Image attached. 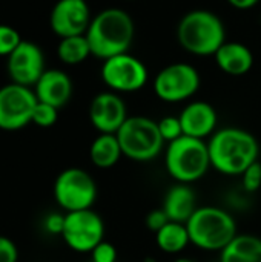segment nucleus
<instances>
[{
	"instance_id": "nucleus-1",
	"label": "nucleus",
	"mask_w": 261,
	"mask_h": 262,
	"mask_svg": "<svg viewBox=\"0 0 261 262\" xmlns=\"http://www.w3.org/2000/svg\"><path fill=\"white\" fill-rule=\"evenodd\" d=\"M211 166L225 175H242L258 161L260 146L255 137L240 127H223L208 141Z\"/></svg>"
},
{
	"instance_id": "nucleus-2",
	"label": "nucleus",
	"mask_w": 261,
	"mask_h": 262,
	"mask_svg": "<svg viewBox=\"0 0 261 262\" xmlns=\"http://www.w3.org/2000/svg\"><path fill=\"white\" fill-rule=\"evenodd\" d=\"M135 34L134 20L120 8H106L97 14L86 31L91 54L108 60L114 55L128 52Z\"/></svg>"
},
{
	"instance_id": "nucleus-3",
	"label": "nucleus",
	"mask_w": 261,
	"mask_h": 262,
	"mask_svg": "<svg viewBox=\"0 0 261 262\" xmlns=\"http://www.w3.org/2000/svg\"><path fill=\"white\" fill-rule=\"evenodd\" d=\"M177 38L182 48L194 55H214L226 41L225 25L208 9H194L178 23Z\"/></svg>"
},
{
	"instance_id": "nucleus-4",
	"label": "nucleus",
	"mask_w": 261,
	"mask_h": 262,
	"mask_svg": "<svg viewBox=\"0 0 261 262\" xmlns=\"http://www.w3.org/2000/svg\"><path fill=\"white\" fill-rule=\"evenodd\" d=\"M189 239L202 250H223L238 233L231 213L220 207H198L186 223Z\"/></svg>"
},
{
	"instance_id": "nucleus-5",
	"label": "nucleus",
	"mask_w": 261,
	"mask_h": 262,
	"mask_svg": "<svg viewBox=\"0 0 261 262\" xmlns=\"http://www.w3.org/2000/svg\"><path fill=\"white\" fill-rule=\"evenodd\" d=\"M165 166L168 173L178 183L191 184L198 181L211 167L208 143L188 135L168 143Z\"/></svg>"
},
{
	"instance_id": "nucleus-6",
	"label": "nucleus",
	"mask_w": 261,
	"mask_h": 262,
	"mask_svg": "<svg viewBox=\"0 0 261 262\" xmlns=\"http://www.w3.org/2000/svg\"><path fill=\"white\" fill-rule=\"evenodd\" d=\"M125 157L134 161H151L163 149V138L157 121L148 117H128L115 134Z\"/></svg>"
},
{
	"instance_id": "nucleus-7",
	"label": "nucleus",
	"mask_w": 261,
	"mask_h": 262,
	"mask_svg": "<svg viewBox=\"0 0 261 262\" xmlns=\"http://www.w3.org/2000/svg\"><path fill=\"white\" fill-rule=\"evenodd\" d=\"M54 198L66 213L86 210L95 203L97 184L86 170L69 167L55 178Z\"/></svg>"
},
{
	"instance_id": "nucleus-8",
	"label": "nucleus",
	"mask_w": 261,
	"mask_h": 262,
	"mask_svg": "<svg viewBox=\"0 0 261 262\" xmlns=\"http://www.w3.org/2000/svg\"><path fill=\"white\" fill-rule=\"evenodd\" d=\"M105 224L92 209L69 212L65 215L62 238L69 249L77 253H91L103 241Z\"/></svg>"
},
{
	"instance_id": "nucleus-9",
	"label": "nucleus",
	"mask_w": 261,
	"mask_h": 262,
	"mask_svg": "<svg viewBox=\"0 0 261 262\" xmlns=\"http://www.w3.org/2000/svg\"><path fill=\"white\" fill-rule=\"evenodd\" d=\"M37 101L34 91L28 86L9 83L0 88V129L12 132L32 123Z\"/></svg>"
},
{
	"instance_id": "nucleus-10",
	"label": "nucleus",
	"mask_w": 261,
	"mask_h": 262,
	"mask_svg": "<svg viewBox=\"0 0 261 262\" xmlns=\"http://www.w3.org/2000/svg\"><path fill=\"white\" fill-rule=\"evenodd\" d=\"M200 89V74L188 63H174L163 68L154 80L155 95L168 103L191 98Z\"/></svg>"
},
{
	"instance_id": "nucleus-11",
	"label": "nucleus",
	"mask_w": 261,
	"mask_h": 262,
	"mask_svg": "<svg viewBox=\"0 0 261 262\" xmlns=\"http://www.w3.org/2000/svg\"><path fill=\"white\" fill-rule=\"evenodd\" d=\"M102 80L114 92H135L148 81V69L137 57L125 52L103 60Z\"/></svg>"
},
{
	"instance_id": "nucleus-12",
	"label": "nucleus",
	"mask_w": 261,
	"mask_h": 262,
	"mask_svg": "<svg viewBox=\"0 0 261 262\" xmlns=\"http://www.w3.org/2000/svg\"><path fill=\"white\" fill-rule=\"evenodd\" d=\"M8 74L11 83L22 86H35L45 69V57L42 49L28 40H22L20 45L8 55Z\"/></svg>"
},
{
	"instance_id": "nucleus-13",
	"label": "nucleus",
	"mask_w": 261,
	"mask_h": 262,
	"mask_svg": "<svg viewBox=\"0 0 261 262\" xmlns=\"http://www.w3.org/2000/svg\"><path fill=\"white\" fill-rule=\"evenodd\" d=\"M89 6L85 0H58L49 15V25L60 38L85 35L91 25Z\"/></svg>"
},
{
	"instance_id": "nucleus-14",
	"label": "nucleus",
	"mask_w": 261,
	"mask_h": 262,
	"mask_svg": "<svg viewBox=\"0 0 261 262\" xmlns=\"http://www.w3.org/2000/svg\"><path fill=\"white\" fill-rule=\"evenodd\" d=\"M126 118V104L115 92H102L91 101L89 120L100 134H117Z\"/></svg>"
},
{
	"instance_id": "nucleus-15",
	"label": "nucleus",
	"mask_w": 261,
	"mask_h": 262,
	"mask_svg": "<svg viewBox=\"0 0 261 262\" xmlns=\"http://www.w3.org/2000/svg\"><path fill=\"white\" fill-rule=\"evenodd\" d=\"M34 94L38 101L60 109L72 95V81L69 75L60 69H46L35 83Z\"/></svg>"
},
{
	"instance_id": "nucleus-16",
	"label": "nucleus",
	"mask_w": 261,
	"mask_h": 262,
	"mask_svg": "<svg viewBox=\"0 0 261 262\" xmlns=\"http://www.w3.org/2000/svg\"><path fill=\"white\" fill-rule=\"evenodd\" d=\"M183 135L205 140L212 135L217 127V112L206 101L189 103L178 115Z\"/></svg>"
},
{
	"instance_id": "nucleus-17",
	"label": "nucleus",
	"mask_w": 261,
	"mask_h": 262,
	"mask_svg": "<svg viewBox=\"0 0 261 262\" xmlns=\"http://www.w3.org/2000/svg\"><path fill=\"white\" fill-rule=\"evenodd\" d=\"M217 66L228 75L240 77L248 74L254 64V55L251 49L237 41H225L214 54Z\"/></svg>"
},
{
	"instance_id": "nucleus-18",
	"label": "nucleus",
	"mask_w": 261,
	"mask_h": 262,
	"mask_svg": "<svg viewBox=\"0 0 261 262\" xmlns=\"http://www.w3.org/2000/svg\"><path fill=\"white\" fill-rule=\"evenodd\" d=\"M162 209L166 212L171 221L186 224L192 213L198 209L194 190L189 187V184L183 183L172 186L165 196Z\"/></svg>"
},
{
	"instance_id": "nucleus-19",
	"label": "nucleus",
	"mask_w": 261,
	"mask_h": 262,
	"mask_svg": "<svg viewBox=\"0 0 261 262\" xmlns=\"http://www.w3.org/2000/svg\"><path fill=\"white\" fill-rule=\"evenodd\" d=\"M220 262H261V238L237 235L222 250Z\"/></svg>"
},
{
	"instance_id": "nucleus-20",
	"label": "nucleus",
	"mask_w": 261,
	"mask_h": 262,
	"mask_svg": "<svg viewBox=\"0 0 261 262\" xmlns=\"http://www.w3.org/2000/svg\"><path fill=\"white\" fill-rule=\"evenodd\" d=\"M123 155L115 134H100L89 147V158L98 169L114 167Z\"/></svg>"
},
{
	"instance_id": "nucleus-21",
	"label": "nucleus",
	"mask_w": 261,
	"mask_h": 262,
	"mask_svg": "<svg viewBox=\"0 0 261 262\" xmlns=\"http://www.w3.org/2000/svg\"><path fill=\"white\" fill-rule=\"evenodd\" d=\"M155 243L160 250L169 255L180 253L191 243L186 224L169 221L163 229L155 233Z\"/></svg>"
},
{
	"instance_id": "nucleus-22",
	"label": "nucleus",
	"mask_w": 261,
	"mask_h": 262,
	"mask_svg": "<svg viewBox=\"0 0 261 262\" xmlns=\"http://www.w3.org/2000/svg\"><path fill=\"white\" fill-rule=\"evenodd\" d=\"M57 55L65 64H80L92 54L86 35H72L60 38Z\"/></svg>"
},
{
	"instance_id": "nucleus-23",
	"label": "nucleus",
	"mask_w": 261,
	"mask_h": 262,
	"mask_svg": "<svg viewBox=\"0 0 261 262\" xmlns=\"http://www.w3.org/2000/svg\"><path fill=\"white\" fill-rule=\"evenodd\" d=\"M57 117H58L57 107H54L48 103L37 101L35 109L32 112V123L40 127H51L52 124H55Z\"/></svg>"
},
{
	"instance_id": "nucleus-24",
	"label": "nucleus",
	"mask_w": 261,
	"mask_h": 262,
	"mask_svg": "<svg viewBox=\"0 0 261 262\" xmlns=\"http://www.w3.org/2000/svg\"><path fill=\"white\" fill-rule=\"evenodd\" d=\"M157 124H158V130L165 143H171L183 137V127H182L178 117H174V115L163 117L160 121H157Z\"/></svg>"
},
{
	"instance_id": "nucleus-25",
	"label": "nucleus",
	"mask_w": 261,
	"mask_h": 262,
	"mask_svg": "<svg viewBox=\"0 0 261 262\" xmlns=\"http://www.w3.org/2000/svg\"><path fill=\"white\" fill-rule=\"evenodd\" d=\"M22 41L20 34L8 25H0V55L8 57Z\"/></svg>"
},
{
	"instance_id": "nucleus-26",
	"label": "nucleus",
	"mask_w": 261,
	"mask_h": 262,
	"mask_svg": "<svg viewBox=\"0 0 261 262\" xmlns=\"http://www.w3.org/2000/svg\"><path fill=\"white\" fill-rule=\"evenodd\" d=\"M242 186L246 192L255 193L261 189V163L257 161L249 166L242 175Z\"/></svg>"
},
{
	"instance_id": "nucleus-27",
	"label": "nucleus",
	"mask_w": 261,
	"mask_h": 262,
	"mask_svg": "<svg viewBox=\"0 0 261 262\" xmlns=\"http://www.w3.org/2000/svg\"><path fill=\"white\" fill-rule=\"evenodd\" d=\"M91 259H92L91 262H115L117 261V250L111 243L102 241L91 252Z\"/></svg>"
},
{
	"instance_id": "nucleus-28",
	"label": "nucleus",
	"mask_w": 261,
	"mask_h": 262,
	"mask_svg": "<svg viewBox=\"0 0 261 262\" xmlns=\"http://www.w3.org/2000/svg\"><path fill=\"white\" fill-rule=\"evenodd\" d=\"M169 221H171V220L168 218V215H166V212H165L163 209H155V210H152V212L148 213V216H146V227H148L151 232L157 233V232H158L160 229H163Z\"/></svg>"
},
{
	"instance_id": "nucleus-29",
	"label": "nucleus",
	"mask_w": 261,
	"mask_h": 262,
	"mask_svg": "<svg viewBox=\"0 0 261 262\" xmlns=\"http://www.w3.org/2000/svg\"><path fill=\"white\" fill-rule=\"evenodd\" d=\"M18 250L12 239L0 235V262H17Z\"/></svg>"
},
{
	"instance_id": "nucleus-30",
	"label": "nucleus",
	"mask_w": 261,
	"mask_h": 262,
	"mask_svg": "<svg viewBox=\"0 0 261 262\" xmlns=\"http://www.w3.org/2000/svg\"><path fill=\"white\" fill-rule=\"evenodd\" d=\"M43 227L51 235H62L63 227H65V215H60L55 212L46 215L43 221Z\"/></svg>"
},
{
	"instance_id": "nucleus-31",
	"label": "nucleus",
	"mask_w": 261,
	"mask_h": 262,
	"mask_svg": "<svg viewBox=\"0 0 261 262\" xmlns=\"http://www.w3.org/2000/svg\"><path fill=\"white\" fill-rule=\"evenodd\" d=\"M228 2L237 9H249L254 8L260 0H228Z\"/></svg>"
},
{
	"instance_id": "nucleus-32",
	"label": "nucleus",
	"mask_w": 261,
	"mask_h": 262,
	"mask_svg": "<svg viewBox=\"0 0 261 262\" xmlns=\"http://www.w3.org/2000/svg\"><path fill=\"white\" fill-rule=\"evenodd\" d=\"M174 262H195L194 259H189V258H178V259H175Z\"/></svg>"
}]
</instances>
